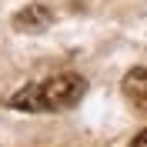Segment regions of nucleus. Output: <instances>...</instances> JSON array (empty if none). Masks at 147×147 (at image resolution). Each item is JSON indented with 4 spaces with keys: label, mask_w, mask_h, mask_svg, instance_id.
Instances as JSON below:
<instances>
[{
    "label": "nucleus",
    "mask_w": 147,
    "mask_h": 147,
    "mask_svg": "<svg viewBox=\"0 0 147 147\" xmlns=\"http://www.w3.org/2000/svg\"><path fill=\"white\" fill-rule=\"evenodd\" d=\"M13 27H17V30H27V34L47 30V27H50V10L40 7V3H30V7H24L17 17H13Z\"/></svg>",
    "instance_id": "3"
},
{
    "label": "nucleus",
    "mask_w": 147,
    "mask_h": 147,
    "mask_svg": "<svg viewBox=\"0 0 147 147\" xmlns=\"http://www.w3.org/2000/svg\"><path fill=\"white\" fill-rule=\"evenodd\" d=\"M84 90H87V84H84L80 74H57V77H47L44 84H27L7 104L17 110H30V114L70 110L74 104H80Z\"/></svg>",
    "instance_id": "1"
},
{
    "label": "nucleus",
    "mask_w": 147,
    "mask_h": 147,
    "mask_svg": "<svg viewBox=\"0 0 147 147\" xmlns=\"http://www.w3.org/2000/svg\"><path fill=\"white\" fill-rule=\"evenodd\" d=\"M120 90H124V97H127V104L134 110L147 114V67H134V70H127Z\"/></svg>",
    "instance_id": "2"
},
{
    "label": "nucleus",
    "mask_w": 147,
    "mask_h": 147,
    "mask_svg": "<svg viewBox=\"0 0 147 147\" xmlns=\"http://www.w3.org/2000/svg\"><path fill=\"white\" fill-rule=\"evenodd\" d=\"M130 147H147V127H144V130H140L137 137H134V144H130Z\"/></svg>",
    "instance_id": "4"
}]
</instances>
